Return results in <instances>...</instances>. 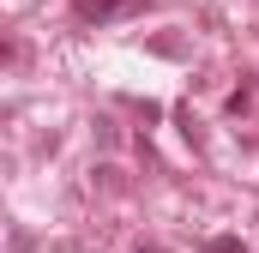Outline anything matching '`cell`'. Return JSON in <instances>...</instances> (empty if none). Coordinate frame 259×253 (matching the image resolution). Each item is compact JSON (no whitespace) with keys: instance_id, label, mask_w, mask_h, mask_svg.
Wrapping results in <instances>:
<instances>
[{"instance_id":"obj_4","label":"cell","mask_w":259,"mask_h":253,"mask_svg":"<svg viewBox=\"0 0 259 253\" xmlns=\"http://www.w3.org/2000/svg\"><path fill=\"white\" fill-rule=\"evenodd\" d=\"M12 253H30V235H24V229L12 235Z\"/></svg>"},{"instance_id":"obj_5","label":"cell","mask_w":259,"mask_h":253,"mask_svg":"<svg viewBox=\"0 0 259 253\" xmlns=\"http://www.w3.org/2000/svg\"><path fill=\"white\" fill-rule=\"evenodd\" d=\"M133 253H163V247H133Z\"/></svg>"},{"instance_id":"obj_3","label":"cell","mask_w":259,"mask_h":253,"mask_svg":"<svg viewBox=\"0 0 259 253\" xmlns=\"http://www.w3.org/2000/svg\"><path fill=\"white\" fill-rule=\"evenodd\" d=\"M247 103H253V91H247V85H241V91H229V103H223V109H229V115H241V109H247Z\"/></svg>"},{"instance_id":"obj_2","label":"cell","mask_w":259,"mask_h":253,"mask_svg":"<svg viewBox=\"0 0 259 253\" xmlns=\"http://www.w3.org/2000/svg\"><path fill=\"white\" fill-rule=\"evenodd\" d=\"M205 253H247V247H241V235H211Z\"/></svg>"},{"instance_id":"obj_1","label":"cell","mask_w":259,"mask_h":253,"mask_svg":"<svg viewBox=\"0 0 259 253\" xmlns=\"http://www.w3.org/2000/svg\"><path fill=\"white\" fill-rule=\"evenodd\" d=\"M151 0H72V18H84V24H115V18H133V12H145Z\"/></svg>"}]
</instances>
